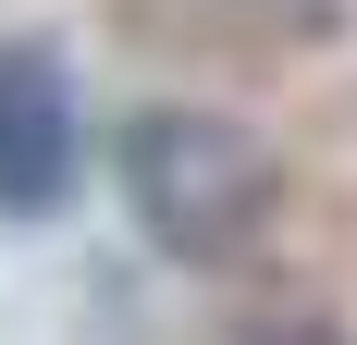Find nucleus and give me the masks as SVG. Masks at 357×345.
<instances>
[{
  "label": "nucleus",
  "mask_w": 357,
  "mask_h": 345,
  "mask_svg": "<svg viewBox=\"0 0 357 345\" xmlns=\"http://www.w3.org/2000/svg\"><path fill=\"white\" fill-rule=\"evenodd\" d=\"M111 172H123L136 235L160 247V259H185V272L247 259L259 222H271V198H284L271 148H259L234 111H197V99H148L136 124H123V148H111Z\"/></svg>",
  "instance_id": "obj_1"
},
{
  "label": "nucleus",
  "mask_w": 357,
  "mask_h": 345,
  "mask_svg": "<svg viewBox=\"0 0 357 345\" xmlns=\"http://www.w3.org/2000/svg\"><path fill=\"white\" fill-rule=\"evenodd\" d=\"M86 172V124H74V74L50 37H0V222H50Z\"/></svg>",
  "instance_id": "obj_2"
},
{
  "label": "nucleus",
  "mask_w": 357,
  "mask_h": 345,
  "mask_svg": "<svg viewBox=\"0 0 357 345\" xmlns=\"http://www.w3.org/2000/svg\"><path fill=\"white\" fill-rule=\"evenodd\" d=\"M259 345H345V333H321V321H284V333H259Z\"/></svg>",
  "instance_id": "obj_3"
}]
</instances>
